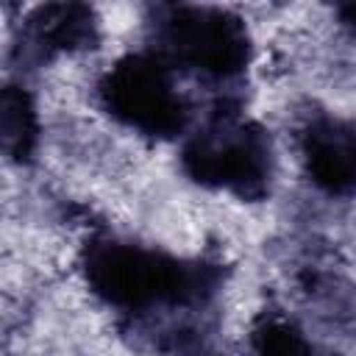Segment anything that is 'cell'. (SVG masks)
I'll use <instances>...</instances> for the list:
<instances>
[{
    "mask_svg": "<svg viewBox=\"0 0 356 356\" xmlns=\"http://www.w3.org/2000/svg\"><path fill=\"white\" fill-rule=\"evenodd\" d=\"M86 275L97 295L117 306H150L181 300L197 292L200 275L161 253L134 245H95L86 259Z\"/></svg>",
    "mask_w": 356,
    "mask_h": 356,
    "instance_id": "6da1fadb",
    "label": "cell"
},
{
    "mask_svg": "<svg viewBox=\"0 0 356 356\" xmlns=\"http://www.w3.org/2000/svg\"><path fill=\"white\" fill-rule=\"evenodd\" d=\"M103 100L114 117L145 134L170 136L184 125V103L164 67L145 56L122 58L103 81Z\"/></svg>",
    "mask_w": 356,
    "mask_h": 356,
    "instance_id": "7a4b0ae2",
    "label": "cell"
},
{
    "mask_svg": "<svg viewBox=\"0 0 356 356\" xmlns=\"http://www.w3.org/2000/svg\"><path fill=\"white\" fill-rule=\"evenodd\" d=\"M164 42L178 61L214 75L236 72L248 61V33L242 22L220 8L172 11Z\"/></svg>",
    "mask_w": 356,
    "mask_h": 356,
    "instance_id": "277c9868",
    "label": "cell"
},
{
    "mask_svg": "<svg viewBox=\"0 0 356 356\" xmlns=\"http://www.w3.org/2000/svg\"><path fill=\"white\" fill-rule=\"evenodd\" d=\"M306 167L328 192L356 189V134L337 125L320 122L306 134Z\"/></svg>",
    "mask_w": 356,
    "mask_h": 356,
    "instance_id": "5b68a950",
    "label": "cell"
},
{
    "mask_svg": "<svg viewBox=\"0 0 356 356\" xmlns=\"http://www.w3.org/2000/svg\"><path fill=\"white\" fill-rule=\"evenodd\" d=\"M0 131H3V147L14 159H25L33 150L36 142V111L31 97L8 86L0 100Z\"/></svg>",
    "mask_w": 356,
    "mask_h": 356,
    "instance_id": "8992f818",
    "label": "cell"
},
{
    "mask_svg": "<svg viewBox=\"0 0 356 356\" xmlns=\"http://www.w3.org/2000/svg\"><path fill=\"white\" fill-rule=\"evenodd\" d=\"M184 167L200 184L253 197L261 195L267 184V142L250 125H222L197 136L184 150Z\"/></svg>",
    "mask_w": 356,
    "mask_h": 356,
    "instance_id": "3957f363",
    "label": "cell"
},
{
    "mask_svg": "<svg viewBox=\"0 0 356 356\" xmlns=\"http://www.w3.org/2000/svg\"><path fill=\"white\" fill-rule=\"evenodd\" d=\"M342 17H345V22H350V25H353V31H356V3L342 6Z\"/></svg>",
    "mask_w": 356,
    "mask_h": 356,
    "instance_id": "9c48e42d",
    "label": "cell"
},
{
    "mask_svg": "<svg viewBox=\"0 0 356 356\" xmlns=\"http://www.w3.org/2000/svg\"><path fill=\"white\" fill-rule=\"evenodd\" d=\"M92 11L86 6L70 3V6H47L39 14V39L50 47L70 50L81 47L92 39Z\"/></svg>",
    "mask_w": 356,
    "mask_h": 356,
    "instance_id": "52a82bcc",
    "label": "cell"
},
{
    "mask_svg": "<svg viewBox=\"0 0 356 356\" xmlns=\"http://www.w3.org/2000/svg\"><path fill=\"white\" fill-rule=\"evenodd\" d=\"M256 356H312L306 339L284 320H264L253 331Z\"/></svg>",
    "mask_w": 356,
    "mask_h": 356,
    "instance_id": "ba28073f",
    "label": "cell"
}]
</instances>
